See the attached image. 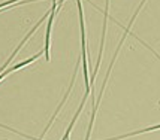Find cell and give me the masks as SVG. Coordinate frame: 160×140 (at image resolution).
I'll list each match as a JSON object with an SVG mask.
<instances>
[{
	"instance_id": "1",
	"label": "cell",
	"mask_w": 160,
	"mask_h": 140,
	"mask_svg": "<svg viewBox=\"0 0 160 140\" xmlns=\"http://www.w3.org/2000/svg\"><path fill=\"white\" fill-rule=\"evenodd\" d=\"M78 15H79V26H81V45H82V72L85 79V92H91L90 76H88V63H87V39H85V24H84V11L81 0H77Z\"/></svg>"
},
{
	"instance_id": "2",
	"label": "cell",
	"mask_w": 160,
	"mask_h": 140,
	"mask_svg": "<svg viewBox=\"0 0 160 140\" xmlns=\"http://www.w3.org/2000/svg\"><path fill=\"white\" fill-rule=\"evenodd\" d=\"M154 130H160V124L159 125H153V127H148V128H144V130H139V131H133V133H127V134H123V136H118V137H112V139H105V140H121V139H127V137L138 136V134L148 133V131H154Z\"/></svg>"
}]
</instances>
